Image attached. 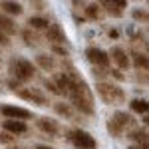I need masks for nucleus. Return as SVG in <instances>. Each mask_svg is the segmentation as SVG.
Wrapping results in <instances>:
<instances>
[{
  "label": "nucleus",
  "instance_id": "obj_17",
  "mask_svg": "<svg viewBox=\"0 0 149 149\" xmlns=\"http://www.w3.org/2000/svg\"><path fill=\"white\" fill-rule=\"evenodd\" d=\"M28 28H30V30H44V32H46L48 28H50V18H48V16H44V14H36V16H30V18H28Z\"/></svg>",
  "mask_w": 149,
  "mask_h": 149
},
{
  "label": "nucleus",
  "instance_id": "obj_9",
  "mask_svg": "<svg viewBox=\"0 0 149 149\" xmlns=\"http://www.w3.org/2000/svg\"><path fill=\"white\" fill-rule=\"evenodd\" d=\"M36 127H38L42 133L50 135V137H60V131H62L60 123H58L54 117H48V115H40V117H36Z\"/></svg>",
  "mask_w": 149,
  "mask_h": 149
},
{
  "label": "nucleus",
  "instance_id": "obj_7",
  "mask_svg": "<svg viewBox=\"0 0 149 149\" xmlns=\"http://www.w3.org/2000/svg\"><path fill=\"white\" fill-rule=\"evenodd\" d=\"M86 60L92 64V68H109V52H105L97 46H90L86 50Z\"/></svg>",
  "mask_w": 149,
  "mask_h": 149
},
{
  "label": "nucleus",
  "instance_id": "obj_31",
  "mask_svg": "<svg viewBox=\"0 0 149 149\" xmlns=\"http://www.w3.org/2000/svg\"><path fill=\"white\" fill-rule=\"evenodd\" d=\"M30 6H32V8H36V10H44V8H48V4L46 2H38V0H32V2H30Z\"/></svg>",
  "mask_w": 149,
  "mask_h": 149
},
{
  "label": "nucleus",
  "instance_id": "obj_37",
  "mask_svg": "<svg viewBox=\"0 0 149 149\" xmlns=\"http://www.w3.org/2000/svg\"><path fill=\"white\" fill-rule=\"evenodd\" d=\"M109 38H117V30H111L109 32Z\"/></svg>",
  "mask_w": 149,
  "mask_h": 149
},
{
  "label": "nucleus",
  "instance_id": "obj_28",
  "mask_svg": "<svg viewBox=\"0 0 149 149\" xmlns=\"http://www.w3.org/2000/svg\"><path fill=\"white\" fill-rule=\"evenodd\" d=\"M44 88H46L50 93H54V95H62V92L58 90V86H56L52 80H44Z\"/></svg>",
  "mask_w": 149,
  "mask_h": 149
},
{
  "label": "nucleus",
  "instance_id": "obj_4",
  "mask_svg": "<svg viewBox=\"0 0 149 149\" xmlns=\"http://www.w3.org/2000/svg\"><path fill=\"white\" fill-rule=\"evenodd\" d=\"M133 125H135V117L131 113H127V111H121V109H117V111L107 119V123H105L107 133H109L111 137H121L127 129H131Z\"/></svg>",
  "mask_w": 149,
  "mask_h": 149
},
{
  "label": "nucleus",
  "instance_id": "obj_24",
  "mask_svg": "<svg viewBox=\"0 0 149 149\" xmlns=\"http://www.w3.org/2000/svg\"><path fill=\"white\" fill-rule=\"evenodd\" d=\"M131 18L139 24H149V10H145V8H133L131 10Z\"/></svg>",
  "mask_w": 149,
  "mask_h": 149
},
{
  "label": "nucleus",
  "instance_id": "obj_35",
  "mask_svg": "<svg viewBox=\"0 0 149 149\" xmlns=\"http://www.w3.org/2000/svg\"><path fill=\"white\" fill-rule=\"evenodd\" d=\"M34 149H56V147H52V145H46V143H38Z\"/></svg>",
  "mask_w": 149,
  "mask_h": 149
},
{
  "label": "nucleus",
  "instance_id": "obj_12",
  "mask_svg": "<svg viewBox=\"0 0 149 149\" xmlns=\"http://www.w3.org/2000/svg\"><path fill=\"white\" fill-rule=\"evenodd\" d=\"M2 129L8 131L10 135H26L28 133V123L26 121H18V119H4L2 121Z\"/></svg>",
  "mask_w": 149,
  "mask_h": 149
},
{
  "label": "nucleus",
  "instance_id": "obj_38",
  "mask_svg": "<svg viewBox=\"0 0 149 149\" xmlns=\"http://www.w3.org/2000/svg\"><path fill=\"white\" fill-rule=\"evenodd\" d=\"M8 149H22V147H8Z\"/></svg>",
  "mask_w": 149,
  "mask_h": 149
},
{
  "label": "nucleus",
  "instance_id": "obj_34",
  "mask_svg": "<svg viewBox=\"0 0 149 149\" xmlns=\"http://www.w3.org/2000/svg\"><path fill=\"white\" fill-rule=\"evenodd\" d=\"M129 149H149V143H135V145H131Z\"/></svg>",
  "mask_w": 149,
  "mask_h": 149
},
{
  "label": "nucleus",
  "instance_id": "obj_20",
  "mask_svg": "<svg viewBox=\"0 0 149 149\" xmlns=\"http://www.w3.org/2000/svg\"><path fill=\"white\" fill-rule=\"evenodd\" d=\"M129 109L135 111V113L141 115H147L149 113V100H143V97H135L129 102Z\"/></svg>",
  "mask_w": 149,
  "mask_h": 149
},
{
  "label": "nucleus",
  "instance_id": "obj_5",
  "mask_svg": "<svg viewBox=\"0 0 149 149\" xmlns=\"http://www.w3.org/2000/svg\"><path fill=\"white\" fill-rule=\"evenodd\" d=\"M66 141L74 149H97V139L81 127H72L66 131Z\"/></svg>",
  "mask_w": 149,
  "mask_h": 149
},
{
  "label": "nucleus",
  "instance_id": "obj_27",
  "mask_svg": "<svg viewBox=\"0 0 149 149\" xmlns=\"http://www.w3.org/2000/svg\"><path fill=\"white\" fill-rule=\"evenodd\" d=\"M14 141H16L14 135H10V133H8V131H4V129L0 131V143H2V145H12Z\"/></svg>",
  "mask_w": 149,
  "mask_h": 149
},
{
  "label": "nucleus",
  "instance_id": "obj_14",
  "mask_svg": "<svg viewBox=\"0 0 149 149\" xmlns=\"http://www.w3.org/2000/svg\"><path fill=\"white\" fill-rule=\"evenodd\" d=\"M34 66L40 70H44V72H56L58 68V62L56 58L52 56V54H36V60H34Z\"/></svg>",
  "mask_w": 149,
  "mask_h": 149
},
{
  "label": "nucleus",
  "instance_id": "obj_19",
  "mask_svg": "<svg viewBox=\"0 0 149 149\" xmlns=\"http://www.w3.org/2000/svg\"><path fill=\"white\" fill-rule=\"evenodd\" d=\"M131 66L135 70H145L149 72V56L143 52H131Z\"/></svg>",
  "mask_w": 149,
  "mask_h": 149
},
{
  "label": "nucleus",
  "instance_id": "obj_33",
  "mask_svg": "<svg viewBox=\"0 0 149 149\" xmlns=\"http://www.w3.org/2000/svg\"><path fill=\"white\" fill-rule=\"evenodd\" d=\"M0 46H10V36H6L4 32H0Z\"/></svg>",
  "mask_w": 149,
  "mask_h": 149
},
{
  "label": "nucleus",
  "instance_id": "obj_6",
  "mask_svg": "<svg viewBox=\"0 0 149 149\" xmlns=\"http://www.w3.org/2000/svg\"><path fill=\"white\" fill-rule=\"evenodd\" d=\"M16 95H18L20 100H24V102L36 103V105H40V107H46L48 103H50L48 95L42 92V90H38V88H20V90L16 92Z\"/></svg>",
  "mask_w": 149,
  "mask_h": 149
},
{
  "label": "nucleus",
  "instance_id": "obj_22",
  "mask_svg": "<svg viewBox=\"0 0 149 149\" xmlns=\"http://www.w3.org/2000/svg\"><path fill=\"white\" fill-rule=\"evenodd\" d=\"M84 14H86V20H100V18H102V6H100V2H90V4H86Z\"/></svg>",
  "mask_w": 149,
  "mask_h": 149
},
{
  "label": "nucleus",
  "instance_id": "obj_15",
  "mask_svg": "<svg viewBox=\"0 0 149 149\" xmlns=\"http://www.w3.org/2000/svg\"><path fill=\"white\" fill-rule=\"evenodd\" d=\"M54 111H56V115L68 119V121H78L76 117L80 115L74 107H72V103H64V102H56L54 103Z\"/></svg>",
  "mask_w": 149,
  "mask_h": 149
},
{
  "label": "nucleus",
  "instance_id": "obj_3",
  "mask_svg": "<svg viewBox=\"0 0 149 149\" xmlns=\"http://www.w3.org/2000/svg\"><path fill=\"white\" fill-rule=\"evenodd\" d=\"M95 93L105 105H119L127 100L123 88H119L117 84H109V81H95Z\"/></svg>",
  "mask_w": 149,
  "mask_h": 149
},
{
  "label": "nucleus",
  "instance_id": "obj_32",
  "mask_svg": "<svg viewBox=\"0 0 149 149\" xmlns=\"http://www.w3.org/2000/svg\"><path fill=\"white\" fill-rule=\"evenodd\" d=\"M8 88H10L12 92H18V90H20V88H22V84H20V81H16V80H8Z\"/></svg>",
  "mask_w": 149,
  "mask_h": 149
},
{
  "label": "nucleus",
  "instance_id": "obj_13",
  "mask_svg": "<svg viewBox=\"0 0 149 149\" xmlns=\"http://www.w3.org/2000/svg\"><path fill=\"white\" fill-rule=\"evenodd\" d=\"M100 6H102L109 16L119 18V16H123V8H127V2L125 0H119V2H115V0H102Z\"/></svg>",
  "mask_w": 149,
  "mask_h": 149
},
{
  "label": "nucleus",
  "instance_id": "obj_25",
  "mask_svg": "<svg viewBox=\"0 0 149 149\" xmlns=\"http://www.w3.org/2000/svg\"><path fill=\"white\" fill-rule=\"evenodd\" d=\"M20 34H22L24 44H26V46H38V42H40V40H38V36H36L34 30H30V28H24Z\"/></svg>",
  "mask_w": 149,
  "mask_h": 149
},
{
  "label": "nucleus",
  "instance_id": "obj_1",
  "mask_svg": "<svg viewBox=\"0 0 149 149\" xmlns=\"http://www.w3.org/2000/svg\"><path fill=\"white\" fill-rule=\"evenodd\" d=\"M66 74H68V78H70L68 97H70L72 107H74L80 115H86V117L95 115L93 97H92V92H90V88H88L86 80H84L74 68H70V72H66Z\"/></svg>",
  "mask_w": 149,
  "mask_h": 149
},
{
  "label": "nucleus",
  "instance_id": "obj_16",
  "mask_svg": "<svg viewBox=\"0 0 149 149\" xmlns=\"http://www.w3.org/2000/svg\"><path fill=\"white\" fill-rule=\"evenodd\" d=\"M0 12L14 18V16H22L24 14V6L20 2H14V0H2L0 2Z\"/></svg>",
  "mask_w": 149,
  "mask_h": 149
},
{
  "label": "nucleus",
  "instance_id": "obj_11",
  "mask_svg": "<svg viewBox=\"0 0 149 149\" xmlns=\"http://www.w3.org/2000/svg\"><path fill=\"white\" fill-rule=\"evenodd\" d=\"M109 58L115 62L117 70H129L131 68V58L127 56V50H123L121 46H113L109 50Z\"/></svg>",
  "mask_w": 149,
  "mask_h": 149
},
{
  "label": "nucleus",
  "instance_id": "obj_36",
  "mask_svg": "<svg viewBox=\"0 0 149 149\" xmlns=\"http://www.w3.org/2000/svg\"><path fill=\"white\" fill-rule=\"evenodd\" d=\"M141 121H143L145 125H149V113L147 115H141Z\"/></svg>",
  "mask_w": 149,
  "mask_h": 149
},
{
  "label": "nucleus",
  "instance_id": "obj_23",
  "mask_svg": "<svg viewBox=\"0 0 149 149\" xmlns=\"http://www.w3.org/2000/svg\"><path fill=\"white\" fill-rule=\"evenodd\" d=\"M127 137L133 141V145H135V143H149V133L145 129H131V131L127 133Z\"/></svg>",
  "mask_w": 149,
  "mask_h": 149
},
{
  "label": "nucleus",
  "instance_id": "obj_21",
  "mask_svg": "<svg viewBox=\"0 0 149 149\" xmlns=\"http://www.w3.org/2000/svg\"><path fill=\"white\" fill-rule=\"evenodd\" d=\"M52 81L58 86V90L62 92V95H68V88H70V78L66 72H60V74H54Z\"/></svg>",
  "mask_w": 149,
  "mask_h": 149
},
{
  "label": "nucleus",
  "instance_id": "obj_30",
  "mask_svg": "<svg viewBox=\"0 0 149 149\" xmlns=\"http://www.w3.org/2000/svg\"><path fill=\"white\" fill-rule=\"evenodd\" d=\"M52 52H54V54H60V56H68L70 52H68V48H64V46H52Z\"/></svg>",
  "mask_w": 149,
  "mask_h": 149
},
{
  "label": "nucleus",
  "instance_id": "obj_18",
  "mask_svg": "<svg viewBox=\"0 0 149 149\" xmlns=\"http://www.w3.org/2000/svg\"><path fill=\"white\" fill-rule=\"evenodd\" d=\"M0 32H4L6 36H12V34L18 32V26H16V22H14V18L2 14V12H0Z\"/></svg>",
  "mask_w": 149,
  "mask_h": 149
},
{
  "label": "nucleus",
  "instance_id": "obj_26",
  "mask_svg": "<svg viewBox=\"0 0 149 149\" xmlns=\"http://www.w3.org/2000/svg\"><path fill=\"white\" fill-rule=\"evenodd\" d=\"M92 76L97 78V81H103V78L109 76V68H92Z\"/></svg>",
  "mask_w": 149,
  "mask_h": 149
},
{
  "label": "nucleus",
  "instance_id": "obj_29",
  "mask_svg": "<svg viewBox=\"0 0 149 149\" xmlns=\"http://www.w3.org/2000/svg\"><path fill=\"white\" fill-rule=\"evenodd\" d=\"M109 76L115 78L117 81H123V80H125V74H121V70H117V68H109Z\"/></svg>",
  "mask_w": 149,
  "mask_h": 149
},
{
  "label": "nucleus",
  "instance_id": "obj_2",
  "mask_svg": "<svg viewBox=\"0 0 149 149\" xmlns=\"http://www.w3.org/2000/svg\"><path fill=\"white\" fill-rule=\"evenodd\" d=\"M8 72H10V78L20 84H26V81H32L38 74V68L30 60H26L22 56H14L8 62Z\"/></svg>",
  "mask_w": 149,
  "mask_h": 149
},
{
  "label": "nucleus",
  "instance_id": "obj_8",
  "mask_svg": "<svg viewBox=\"0 0 149 149\" xmlns=\"http://www.w3.org/2000/svg\"><path fill=\"white\" fill-rule=\"evenodd\" d=\"M0 115H4L6 119H18V121H26V119H34V113L26 107H18L12 103H4L0 105Z\"/></svg>",
  "mask_w": 149,
  "mask_h": 149
},
{
  "label": "nucleus",
  "instance_id": "obj_10",
  "mask_svg": "<svg viewBox=\"0 0 149 149\" xmlns=\"http://www.w3.org/2000/svg\"><path fill=\"white\" fill-rule=\"evenodd\" d=\"M46 40L52 44V46H64L68 42V36L64 32V28L60 24H50V28L46 30Z\"/></svg>",
  "mask_w": 149,
  "mask_h": 149
}]
</instances>
